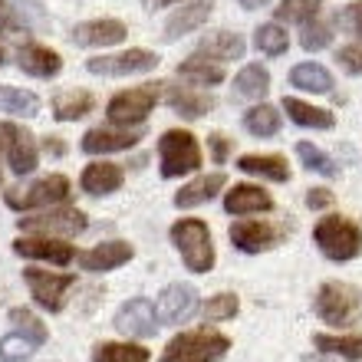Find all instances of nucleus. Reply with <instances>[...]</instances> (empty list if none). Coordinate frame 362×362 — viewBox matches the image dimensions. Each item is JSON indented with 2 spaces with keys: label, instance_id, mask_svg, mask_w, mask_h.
<instances>
[{
  "label": "nucleus",
  "instance_id": "41",
  "mask_svg": "<svg viewBox=\"0 0 362 362\" xmlns=\"http://www.w3.org/2000/svg\"><path fill=\"white\" fill-rule=\"evenodd\" d=\"M238 296L234 293H218V296H211L208 306H204V316L208 320H230V316L238 313Z\"/></svg>",
  "mask_w": 362,
  "mask_h": 362
},
{
  "label": "nucleus",
  "instance_id": "6",
  "mask_svg": "<svg viewBox=\"0 0 362 362\" xmlns=\"http://www.w3.org/2000/svg\"><path fill=\"white\" fill-rule=\"evenodd\" d=\"M155 103H158V86H139V89H125L115 93L105 105V115L112 125H139L152 115Z\"/></svg>",
  "mask_w": 362,
  "mask_h": 362
},
{
  "label": "nucleus",
  "instance_id": "45",
  "mask_svg": "<svg viewBox=\"0 0 362 362\" xmlns=\"http://www.w3.org/2000/svg\"><path fill=\"white\" fill-rule=\"evenodd\" d=\"M20 30H23V23H20L17 10L7 0H0V33H20Z\"/></svg>",
  "mask_w": 362,
  "mask_h": 362
},
{
  "label": "nucleus",
  "instance_id": "35",
  "mask_svg": "<svg viewBox=\"0 0 362 362\" xmlns=\"http://www.w3.org/2000/svg\"><path fill=\"white\" fill-rule=\"evenodd\" d=\"M254 43H257L260 53L280 57V53H286V47H290V37H286V30L280 27V23H264V27L254 30Z\"/></svg>",
  "mask_w": 362,
  "mask_h": 362
},
{
  "label": "nucleus",
  "instance_id": "31",
  "mask_svg": "<svg viewBox=\"0 0 362 362\" xmlns=\"http://www.w3.org/2000/svg\"><path fill=\"white\" fill-rule=\"evenodd\" d=\"M270 89V73L260 63H250V66H244L238 73V79H234V93L244 95V99H264Z\"/></svg>",
  "mask_w": 362,
  "mask_h": 362
},
{
  "label": "nucleus",
  "instance_id": "15",
  "mask_svg": "<svg viewBox=\"0 0 362 362\" xmlns=\"http://www.w3.org/2000/svg\"><path fill=\"white\" fill-rule=\"evenodd\" d=\"M13 250H17L20 257L49 260V264H69V260H76V250L69 247L66 240H53V238H20V240H13Z\"/></svg>",
  "mask_w": 362,
  "mask_h": 362
},
{
  "label": "nucleus",
  "instance_id": "38",
  "mask_svg": "<svg viewBox=\"0 0 362 362\" xmlns=\"http://www.w3.org/2000/svg\"><path fill=\"white\" fill-rule=\"evenodd\" d=\"M37 349L40 346L33 343V339H27V336H20V333L4 336V339H0V359L4 362H27Z\"/></svg>",
  "mask_w": 362,
  "mask_h": 362
},
{
  "label": "nucleus",
  "instance_id": "30",
  "mask_svg": "<svg viewBox=\"0 0 362 362\" xmlns=\"http://www.w3.org/2000/svg\"><path fill=\"white\" fill-rule=\"evenodd\" d=\"M178 76L194 83V86H218V83H224V69L204 57H191L178 66Z\"/></svg>",
  "mask_w": 362,
  "mask_h": 362
},
{
  "label": "nucleus",
  "instance_id": "43",
  "mask_svg": "<svg viewBox=\"0 0 362 362\" xmlns=\"http://www.w3.org/2000/svg\"><path fill=\"white\" fill-rule=\"evenodd\" d=\"M336 63H339L346 73L359 76L362 73V47H343L339 53H336Z\"/></svg>",
  "mask_w": 362,
  "mask_h": 362
},
{
  "label": "nucleus",
  "instance_id": "27",
  "mask_svg": "<svg viewBox=\"0 0 362 362\" xmlns=\"http://www.w3.org/2000/svg\"><path fill=\"white\" fill-rule=\"evenodd\" d=\"M165 95H168V105H172L181 119H201V115H208L211 105H214L208 95L191 93V89H178V86H168Z\"/></svg>",
  "mask_w": 362,
  "mask_h": 362
},
{
  "label": "nucleus",
  "instance_id": "28",
  "mask_svg": "<svg viewBox=\"0 0 362 362\" xmlns=\"http://www.w3.org/2000/svg\"><path fill=\"white\" fill-rule=\"evenodd\" d=\"M284 109H286V115H290L296 125H303V129H333L336 125L333 112L316 109V105L303 103V99H284Z\"/></svg>",
  "mask_w": 362,
  "mask_h": 362
},
{
  "label": "nucleus",
  "instance_id": "25",
  "mask_svg": "<svg viewBox=\"0 0 362 362\" xmlns=\"http://www.w3.org/2000/svg\"><path fill=\"white\" fill-rule=\"evenodd\" d=\"M238 165H240V172L260 175V178H270V181L290 178V162H286L284 155H244Z\"/></svg>",
  "mask_w": 362,
  "mask_h": 362
},
{
  "label": "nucleus",
  "instance_id": "37",
  "mask_svg": "<svg viewBox=\"0 0 362 362\" xmlns=\"http://www.w3.org/2000/svg\"><path fill=\"white\" fill-rule=\"evenodd\" d=\"M95 362H148V353L132 343H105L95 349Z\"/></svg>",
  "mask_w": 362,
  "mask_h": 362
},
{
  "label": "nucleus",
  "instance_id": "51",
  "mask_svg": "<svg viewBox=\"0 0 362 362\" xmlns=\"http://www.w3.org/2000/svg\"><path fill=\"white\" fill-rule=\"evenodd\" d=\"M4 63H7V53H4V47H0V66H4Z\"/></svg>",
  "mask_w": 362,
  "mask_h": 362
},
{
  "label": "nucleus",
  "instance_id": "4",
  "mask_svg": "<svg viewBox=\"0 0 362 362\" xmlns=\"http://www.w3.org/2000/svg\"><path fill=\"white\" fill-rule=\"evenodd\" d=\"M313 240L329 260H353L362 250L359 224H353L349 218H339V214L320 221L313 228Z\"/></svg>",
  "mask_w": 362,
  "mask_h": 362
},
{
  "label": "nucleus",
  "instance_id": "44",
  "mask_svg": "<svg viewBox=\"0 0 362 362\" xmlns=\"http://www.w3.org/2000/svg\"><path fill=\"white\" fill-rule=\"evenodd\" d=\"M339 23H343L346 30H349V33H356V37L362 40V0H356V4H349V7L343 10V13H339Z\"/></svg>",
  "mask_w": 362,
  "mask_h": 362
},
{
  "label": "nucleus",
  "instance_id": "52",
  "mask_svg": "<svg viewBox=\"0 0 362 362\" xmlns=\"http://www.w3.org/2000/svg\"><path fill=\"white\" fill-rule=\"evenodd\" d=\"M0 152H4V125H0Z\"/></svg>",
  "mask_w": 362,
  "mask_h": 362
},
{
  "label": "nucleus",
  "instance_id": "33",
  "mask_svg": "<svg viewBox=\"0 0 362 362\" xmlns=\"http://www.w3.org/2000/svg\"><path fill=\"white\" fill-rule=\"evenodd\" d=\"M244 129H247L254 139H274V135L280 132V115H276V109L260 103L244 115Z\"/></svg>",
  "mask_w": 362,
  "mask_h": 362
},
{
  "label": "nucleus",
  "instance_id": "21",
  "mask_svg": "<svg viewBox=\"0 0 362 362\" xmlns=\"http://www.w3.org/2000/svg\"><path fill=\"white\" fill-rule=\"evenodd\" d=\"M270 208H274V198L264 188H254V185H238L224 198L228 214H257V211H270Z\"/></svg>",
  "mask_w": 362,
  "mask_h": 362
},
{
  "label": "nucleus",
  "instance_id": "9",
  "mask_svg": "<svg viewBox=\"0 0 362 362\" xmlns=\"http://www.w3.org/2000/svg\"><path fill=\"white\" fill-rule=\"evenodd\" d=\"M23 280H27L33 300H37L43 310H49V313H59L63 296H66V290L73 286V276L49 274V270H40V267H27L23 270Z\"/></svg>",
  "mask_w": 362,
  "mask_h": 362
},
{
  "label": "nucleus",
  "instance_id": "40",
  "mask_svg": "<svg viewBox=\"0 0 362 362\" xmlns=\"http://www.w3.org/2000/svg\"><path fill=\"white\" fill-rule=\"evenodd\" d=\"M320 4H323V0H280L276 20H300V23H306L310 17H316Z\"/></svg>",
  "mask_w": 362,
  "mask_h": 362
},
{
  "label": "nucleus",
  "instance_id": "2",
  "mask_svg": "<svg viewBox=\"0 0 362 362\" xmlns=\"http://www.w3.org/2000/svg\"><path fill=\"white\" fill-rule=\"evenodd\" d=\"M172 240H175V247L181 250L185 267L191 274H208L214 267V244H211V234L204 221H198V218L178 221L172 228Z\"/></svg>",
  "mask_w": 362,
  "mask_h": 362
},
{
  "label": "nucleus",
  "instance_id": "20",
  "mask_svg": "<svg viewBox=\"0 0 362 362\" xmlns=\"http://www.w3.org/2000/svg\"><path fill=\"white\" fill-rule=\"evenodd\" d=\"M83 191L86 194H95V198H103V194H112V191L122 188V168L112 162H95L89 165L83 178H79Z\"/></svg>",
  "mask_w": 362,
  "mask_h": 362
},
{
  "label": "nucleus",
  "instance_id": "3",
  "mask_svg": "<svg viewBox=\"0 0 362 362\" xmlns=\"http://www.w3.org/2000/svg\"><path fill=\"white\" fill-rule=\"evenodd\" d=\"M230 349V339L211 329H194V333H181L165 346L162 362H218Z\"/></svg>",
  "mask_w": 362,
  "mask_h": 362
},
{
  "label": "nucleus",
  "instance_id": "34",
  "mask_svg": "<svg viewBox=\"0 0 362 362\" xmlns=\"http://www.w3.org/2000/svg\"><path fill=\"white\" fill-rule=\"evenodd\" d=\"M320 353H333V356H343V359L356 362L362 359V336H316L313 339Z\"/></svg>",
  "mask_w": 362,
  "mask_h": 362
},
{
  "label": "nucleus",
  "instance_id": "49",
  "mask_svg": "<svg viewBox=\"0 0 362 362\" xmlns=\"http://www.w3.org/2000/svg\"><path fill=\"white\" fill-rule=\"evenodd\" d=\"M148 10H162V7H168V4H178V0H142Z\"/></svg>",
  "mask_w": 362,
  "mask_h": 362
},
{
  "label": "nucleus",
  "instance_id": "24",
  "mask_svg": "<svg viewBox=\"0 0 362 362\" xmlns=\"http://www.w3.org/2000/svg\"><path fill=\"white\" fill-rule=\"evenodd\" d=\"M208 17H211V0H194V4H188L185 10H178V13L165 23V37L168 40L185 37V33H191V30H198Z\"/></svg>",
  "mask_w": 362,
  "mask_h": 362
},
{
  "label": "nucleus",
  "instance_id": "22",
  "mask_svg": "<svg viewBox=\"0 0 362 362\" xmlns=\"http://www.w3.org/2000/svg\"><path fill=\"white\" fill-rule=\"evenodd\" d=\"M198 57L218 59V63H228V59H240V57H244V40H240L238 33H228V30H221V33H211L208 40H201Z\"/></svg>",
  "mask_w": 362,
  "mask_h": 362
},
{
  "label": "nucleus",
  "instance_id": "12",
  "mask_svg": "<svg viewBox=\"0 0 362 362\" xmlns=\"http://www.w3.org/2000/svg\"><path fill=\"white\" fill-rule=\"evenodd\" d=\"M4 152H7L10 168L17 175H30L37 168V142L20 125H4Z\"/></svg>",
  "mask_w": 362,
  "mask_h": 362
},
{
  "label": "nucleus",
  "instance_id": "14",
  "mask_svg": "<svg viewBox=\"0 0 362 362\" xmlns=\"http://www.w3.org/2000/svg\"><path fill=\"white\" fill-rule=\"evenodd\" d=\"M145 139L142 129H93L83 135V152L89 155H103V152H125Z\"/></svg>",
  "mask_w": 362,
  "mask_h": 362
},
{
  "label": "nucleus",
  "instance_id": "19",
  "mask_svg": "<svg viewBox=\"0 0 362 362\" xmlns=\"http://www.w3.org/2000/svg\"><path fill=\"white\" fill-rule=\"evenodd\" d=\"M17 63L23 73H30V76H40V79H49L57 76L59 69H63V59H59V53H53V49L40 47V43H23L17 53Z\"/></svg>",
  "mask_w": 362,
  "mask_h": 362
},
{
  "label": "nucleus",
  "instance_id": "11",
  "mask_svg": "<svg viewBox=\"0 0 362 362\" xmlns=\"http://www.w3.org/2000/svg\"><path fill=\"white\" fill-rule=\"evenodd\" d=\"M20 230H49V234H83L86 230V214L76 208H53L37 218H23Z\"/></svg>",
  "mask_w": 362,
  "mask_h": 362
},
{
  "label": "nucleus",
  "instance_id": "29",
  "mask_svg": "<svg viewBox=\"0 0 362 362\" xmlns=\"http://www.w3.org/2000/svg\"><path fill=\"white\" fill-rule=\"evenodd\" d=\"M290 83L296 89H306V93H329L333 89L329 69L320 66V63H296L293 73H290Z\"/></svg>",
  "mask_w": 362,
  "mask_h": 362
},
{
  "label": "nucleus",
  "instance_id": "8",
  "mask_svg": "<svg viewBox=\"0 0 362 362\" xmlns=\"http://www.w3.org/2000/svg\"><path fill=\"white\" fill-rule=\"evenodd\" d=\"M155 66H158V53L148 49H125L115 57H93L86 63V69L95 76H129V73H148Z\"/></svg>",
  "mask_w": 362,
  "mask_h": 362
},
{
  "label": "nucleus",
  "instance_id": "23",
  "mask_svg": "<svg viewBox=\"0 0 362 362\" xmlns=\"http://www.w3.org/2000/svg\"><path fill=\"white\" fill-rule=\"evenodd\" d=\"M221 188H224V175L221 172L208 175V178H194L175 194V204H178V208H198V204L214 198Z\"/></svg>",
  "mask_w": 362,
  "mask_h": 362
},
{
  "label": "nucleus",
  "instance_id": "10",
  "mask_svg": "<svg viewBox=\"0 0 362 362\" xmlns=\"http://www.w3.org/2000/svg\"><path fill=\"white\" fill-rule=\"evenodd\" d=\"M194 313H198V293H194L188 284L165 286L162 296H158V313H155L158 323L181 326V323H188Z\"/></svg>",
  "mask_w": 362,
  "mask_h": 362
},
{
  "label": "nucleus",
  "instance_id": "1",
  "mask_svg": "<svg viewBox=\"0 0 362 362\" xmlns=\"http://www.w3.org/2000/svg\"><path fill=\"white\" fill-rule=\"evenodd\" d=\"M316 316L329 326H353L359 323L362 316V293L353 284H343V280H329V284L320 286L316 293Z\"/></svg>",
  "mask_w": 362,
  "mask_h": 362
},
{
  "label": "nucleus",
  "instance_id": "16",
  "mask_svg": "<svg viewBox=\"0 0 362 362\" xmlns=\"http://www.w3.org/2000/svg\"><path fill=\"white\" fill-rule=\"evenodd\" d=\"M76 257H79V264H83V270H93V274H99V270H115L132 260V244H125V240H105V244L86 250V254H76Z\"/></svg>",
  "mask_w": 362,
  "mask_h": 362
},
{
  "label": "nucleus",
  "instance_id": "42",
  "mask_svg": "<svg viewBox=\"0 0 362 362\" xmlns=\"http://www.w3.org/2000/svg\"><path fill=\"white\" fill-rule=\"evenodd\" d=\"M329 40H333V33H329V27H326V23H320V20L306 23L303 33H300L303 49H326V47H329Z\"/></svg>",
  "mask_w": 362,
  "mask_h": 362
},
{
  "label": "nucleus",
  "instance_id": "39",
  "mask_svg": "<svg viewBox=\"0 0 362 362\" xmlns=\"http://www.w3.org/2000/svg\"><path fill=\"white\" fill-rule=\"evenodd\" d=\"M10 323L20 329V336H27V339H33L37 346L47 343V326L40 323L37 316L30 313V310H23V306H17V310H10Z\"/></svg>",
  "mask_w": 362,
  "mask_h": 362
},
{
  "label": "nucleus",
  "instance_id": "7",
  "mask_svg": "<svg viewBox=\"0 0 362 362\" xmlns=\"http://www.w3.org/2000/svg\"><path fill=\"white\" fill-rule=\"evenodd\" d=\"M69 198V181L63 175H49L40 178L27 188H10L7 191V208L13 211H30V208H43V204H59Z\"/></svg>",
  "mask_w": 362,
  "mask_h": 362
},
{
  "label": "nucleus",
  "instance_id": "46",
  "mask_svg": "<svg viewBox=\"0 0 362 362\" xmlns=\"http://www.w3.org/2000/svg\"><path fill=\"white\" fill-rule=\"evenodd\" d=\"M208 152H211V158L218 165H224L230 158V142L224 139V135H211L208 139Z\"/></svg>",
  "mask_w": 362,
  "mask_h": 362
},
{
  "label": "nucleus",
  "instance_id": "18",
  "mask_svg": "<svg viewBox=\"0 0 362 362\" xmlns=\"http://www.w3.org/2000/svg\"><path fill=\"white\" fill-rule=\"evenodd\" d=\"M73 40L79 47H115L125 40V23L122 20H89L73 30Z\"/></svg>",
  "mask_w": 362,
  "mask_h": 362
},
{
  "label": "nucleus",
  "instance_id": "48",
  "mask_svg": "<svg viewBox=\"0 0 362 362\" xmlns=\"http://www.w3.org/2000/svg\"><path fill=\"white\" fill-rule=\"evenodd\" d=\"M47 152L53 155V158H59V155H66V142H59V139H47Z\"/></svg>",
  "mask_w": 362,
  "mask_h": 362
},
{
  "label": "nucleus",
  "instance_id": "32",
  "mask_svg": "<svg viewBox=\"0 0 362 362\" xmlns=\"http://www.w3.org/2000/svg\"><path fill=\"white\" fill-rule=\"evenodd\" d=\"M0 109L10 115H23V119H30V115L40 112V99L30 89H17V86H4L0 83Z\"/></svg>",
  "mask_w": 362,
  "mask_h": 362
},
{
  "label": "nucleus",
  "instance_id": "26",
  "mask_svg": "<svg viewBox=\"0 0 362 362\" xmlns=\"http://www.w3.org/2000/svg\"><path fill=\"white\" fill-rule=\"evenodd\" d=\"M93 93L86 89H69V93H59L53 99V115H57L59 122H73V119H83L86 112H93Z\"/></svg>",
  "mask_w": 362,
  "mask_h": 362
},
{
  "label": "nucleus",
  "instance_id": "36",
  "mask_svg": "<svg viewBox=\"0 0 362 362\" xmlns=\"http://www.w3.org/2000/svg\"><path fill=\"white\" fill-rule=\"evenodd\" d=\"M296 155H300V162H303V168L306 172H316V175H336L339 168H336V162L329 158V155L323 152V148H316V145H310V142H300L296 145Z\"/></svg>",
  "mask_w": 362,
  "mask_h": 362
},
{
  "label": "nucleus",
  "instance_id": "50",
  "mask_svg": "<svg viewBox=\"0 0 362 362\" xmlns=\"http://www.w3.org/2000/svg\"><path fill=\"white\" fill-rule=\"evenodd\" d=\"M264 4H270V0H240V7H247V10H257Z\"/></svg>",
  "mask_w": 362,
  "mask_h": 362
},
{
  "label": "nucleus",
  "instance_id": "17",
  "mask_svg": "<svg viewBox=\"0 0 362 362\" xmlns=\"http://www.w3.org/2000/svg\"><path fill=\"white\" fill-rule=\"evenodd\" d=\"M276 228L270 224H260V221H244V224H234L230 228V244L244 254H260V250H267L276 244Z\"/></svg>",
  "mask_w": 362,
  "mask_h": 362
},
{
  "label": "nucleus",
  "instance_id": "13",
  "mask_svg": "<svg viewBox=\"0 0 362 362\" xmlns=\"http://www.w3.org/2000/svg\"><path fill=\"white\" fill-rule=\"evenodd\" d=\"M115 329L125 336H152L158 329V316L148 300H129L115 313Z\"/></svg>",
  "mask_w": 362,
  "mask_h": 362
},
{
  "label": "nucleus",
  "instance_id": "5",
  "mask_svg": "<svg viewBox=\"0 0 362 362\" xmlns=\"http://www.w3.org/2000/svg\"><path fill=\"white\" fill-rule=\"evenodd\" d=\"M158 155H162V178H181L201 168V145L185 129L165 132L158 142Z\"/></svg>",
  "mask_w": 362,
  "mask_h": 362
},
{
  "label": "nucleus",
  "instance_id": "47",
  "mask_svg": "<svg viewBox=\"0 0 362 362\" xmlns=\"http://www.w3.org/2000/svg\"><path fill=\"white\" fill-rule=\"evenodd\" d=\"M306 204H310L313 211L329 208V204H333V191H326V188H313L310 194H306Z\"/></svg>",
  "mask_w": 362,
  "mask_h": 362
}]
</instances>
